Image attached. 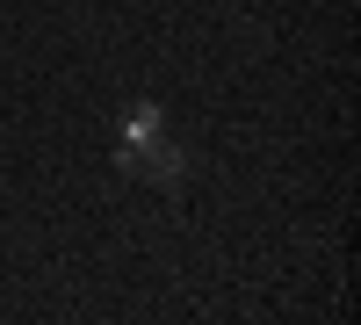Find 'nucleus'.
<instances>
[{"label":"nucleus","mask_w":361,"mask_h":325,"mask_svg":"<svg viewBox=\"0 0 361 325\" xmlns=\"http://www.w3.org/2000/svg\"><path fill=\"white\" fill-rule=\"evenodd\" d=\"M123 173H145V181L173 188V181H180V152H173L166 137H145V145H123Z\"/></svg>","instance_id":"nucleus-1"},{"label":"nucleus","mask_w":361,"mask_h":325,"mask_svg":"<svg viewBox=\"0 0 361 325\" xmlns=\"http://www.w3.org/2000/svg\"><path fill=\"white\" fill-rule=\"evenodd\" d=\"M145 137H159V109H152V102H137V109L123 116V145H145Z\"/></svg>","instance_id":"nucleus-2"}]
</instances>
